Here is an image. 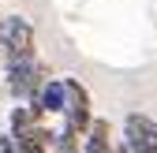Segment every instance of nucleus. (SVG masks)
I'll list each match as a JSON object with an SVG mask.
<instances>
[{
    "mask_svg": "<svg viewBox=\"0 0 157 153\" xmlns=\"http://www.w3.org/2000/svg\"><path fill=\"white\" fill-rule=\"evenodd\" d=\"M37 123H45V112L37 108L34 101H15V108L8 112V131H11V135H23V131H30Z\"/></svg>",
    "mask_w": 157,
    "mask_h": 153,
    "instance_id": "0eeeda50",
    "label": "nucleus"
},
{
    "mask_svg": "<svg viewBox=\"0 0 157 153\" xmlns=\"http://www.w3.org/2000/svg\"><path fill=\"white\" fill-rule=\"evenodd\" d=\"M0 97H4V86H0Z\"/></svg>",
    "mask_w": 157,
    "mask_h": 153,
    "instance_id": "1a4fd4ad",
    "label": "nucleus"
},
{
    "mask_svg": "<svg viewBox=\"0 0 157 153\" xmlns=\"http://www.w3.org/2000/svg\"><path fill=\"white\" fill-rule=\"evenodd\" d=\"M34 105L45 112V116H64L67 108V86L64 79H45V86L34 93Z\"/></svg>",
    "mask_w": 157,
    "mask_h": 153,
    "instance_id": "39448f33",
    "label": "nucleus"
},
{
    "mask_svg": "<svg viewBox=\"0 0 157 153\" xmlns=\"http://www.w3.org/2000/svg\"><path fill=\"white\" fill-rule=\"evenodd\" d=\"M124 138L135 146V149H142L150 153L157 146V123L150 116H142V112H127V120H124Z\"/></svg>",
    "mask_w": 157,
    "mask_h": 153,
    "instance_id": "20e7f679",
    "label": "nucleus"
},
{
    "mask_svg": "<svg viewBox=\"0 0 157 153\" xmlns=\"http://www.w3.org/2000/svg\"><path fill=\"white\" fill-rule=\"evenodd\" d=\"M0 4H4V0H0Z\"/></svg>",
    "mask_w": 157,
    "mask_h": 153,
    "instance_id": "9d476101",
    "label": "nucleus"
},
{
    "mask_svg": "<svg viewBox=\"0 0 157 153\" xmlns=\"http://www.w3.org/2000/svg\"><path fill=\"white\" fill-rule=\"evenodd\" d=\"M0 52H4V64L8 60H26L34 52V26L30 19L23 15H0Z\"/></svg>",
    "mask_w": 157,
    "mask_h": 153,
    "instance_id": "f03ea898",
    "label": "nucleus"
},
{
    "mask_svg": "<svg viewBox=\"0 0 157 153\" xmlns=\"http://www.w3.org/2000/svg\"><path fill=\"white\" fill-rule=\"evenodd\" d=\"M49 153H82V135H75L71 127H56L52 131V142H49Z\"/></svg>",
    "mask_w": 157,
    "mask_h": 153,
    "instance_id": "6e6552de",
    "label": "nucleus"
},
{
    "mask_svg": "<svg viewBox=\"0 0 157 153\" xmlns=\"http://www.w3.org/2000/svg\"><path fill=\"white\" fill-rule=\"evenodd\" d=\"M82 153H116V138H112V123L109 120H94L90 131L82 135Z\"/></svg>",
    "mask_w": 157,
    "mask_h": 153,
    "instance_id": "423d86ee",
    "label": "nucleus"
},
{
    "mask_svg": "<svg viewBox=\"0 0 157 153\" xmlns=\"http://www.w3.org/2000/svg\"><path fill=\"white\" fill-rule=\"evenodd\" d=\"M64 86H67V108H64V116H60V123L64 127H71L75 135H86L90 131V123L97 120L94 116V101H90V90L78 82V79H64Z\"/></svg>",
    "mask_w": 157,
    "mask_h": 153,
    "instance_id": "7ed1b4c3",
    "label": "nucleus"
},
{
    "mask_svg": "<svg viewBox=\"0 0 157 153\" xmlns=\"http://www.w3.org/2000/svg\"><path fill=\"white\" fill-rule=\"evenodd\" d=\"M4 93L15 101H34V93L45 86V79H52V71L45 60L37 56H26V60H8L4 64Z\"/></svg>",
    "mask_w": 157,
    "mask_h": 153,
    "instance_id": "f257e3e1",
    "label": "nucleus"
}]
</instances>
